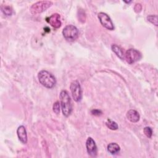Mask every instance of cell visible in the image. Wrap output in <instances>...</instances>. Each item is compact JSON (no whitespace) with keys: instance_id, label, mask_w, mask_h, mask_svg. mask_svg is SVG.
I'll use <instances>...</instances> for the list:
<instances>
[{"instance_id":"1","label":"cell","mask_w":158,"mask_h":158,"mask_svg":"<svg viewBox=\"0 0 158 158\" xmlns=\"http://www.w3.org/2000/svg\"><path fill=\"white\" fill-rule=\"evenodd\" d=\"M59 98L62 113L64 115H65V117H68L70 115L72 110V106L70 97L67 91L62 90L60 93Z\"/></svg>"},{"instance_id":"2","label":"cell","mask_w":158,"mask_h":158,"mask_svg":"<svg viewBox=\"0 0 158 158\" xmlns=\"http://www.w3.org/2000/svg\"><path fill=\"white\" fill-rule=\"evenodd\" d=\"M38 78L40 83L46 88H52L56 83L54 76L46 70H41L38 73Z\"/></svg>"},{"instance_id":"3","label":"cell","mask_w":158,"mask_h":158,"mask_svg":"<svg viewBox=\"0 0 158 158\" xmlns=\"http://www.w3.org/2000/svg\"><path fill=\"white\" fill-rule=\"evenodd\" d=\"M52 4L50 1H40L34 3L30 7V12L32 14L36 15L41 13L48 9Z\"/></svg>"},{"instance_id":"4","label":"cell","mask_w":158,"mask_h":158,"mask_svg":"<svg viewBox=\"0 0 158 158\" xmlns=\"http://www.w3.org/2000/svg\"><path fill=\"white\" fill-rule=\"evenodd\" d=\"M62 34L67 41H74L78 38V30L75 26L69 25L63 29Z\"/></svg>"},{"instance_id":"5","label":"cell","mask_w":158,"mask_h":158,"mask_svg":"<svg viewBox=\"0 0 158 158\" xmlns=\"http://www.w3.org/2000/svg\"><path fill=\"white\" fill-rule=\"evenodd\" d=\"M70 91L73 99L76 102H79L82 98V89L80 83L77 80L73 81L70 84Z\"/></svg>"},{"instance_id":"6","label":"cell","mask_w":158,"mask_h":158,"mask_svg":"<svg viewBox=\"0 0 158 158\" xmlns=\"http://www.w3.org/2000/svg\"><path fill=\"white\" fill-rule=\"evenodd\" d=\"M125 58L128 64H132L141 59V54L136 49L131 48L126 51L125 54Z\"/></svg>"},{"instance_id":"7","label":"cell","mask_w":158,"mask_h":158,"mask_svg":"<svg viewBox=\"0 0 158 158\" xmlns=\"http://www.w3.org/2000/svg\"><path fill=\"white\" fill-rule=\"evenodd\" d=\"M98 17L100 21V23L104 27L110 30H113L114 29L113 23L110 18L107 14L101 12L98 14Z\"/></svg>"},{"instance_id":"8","label":"cell","mask_w":158,"mask_h":158,"mask_svg":"<svg viewBox=\"0 0 158 158\" xmlns=\"http://www.w3.org/2000/svg\"><path fill=\"white\" fill-rule=\"evenodd\" d=\"M86 147L87 152L90 156L96 157L97 156V146L92 138H88L86 142Z\"/></svg>"},{"instance_id":"9","label":"cell","mask_w":158,"mask_h":158,"mask_svg":"<svg viewBox=\"0 0 158 158\" xmlns=\"http://www.w3.org/2000/svg\"><path fill=\"white\" fill-rule=\"evenodd\" d=\"M60 16L59 14H53L50 17L46 18V21L54 28H58L61 25L60 22Z\"/></svg>"},{"instance_id":"10","label":"cell","mask_w":158,"mask_h":158,"mask_svg":"<svg viewBox=\"0 0 158 158\" xmlns=\"http://www.w3.org/2000/svg\"><path fill=\"white\" fill-rule=\"evenodd\" d=\"M17 134L19 140L23 143L26 144L27 143V134L25 127L23 125H20L17 130Z\"/></svg>"},{"instance_id":"11","label":"cell","mask_w":158,"mask_h":158,"mask_svg":"<svg viewBox=\"0 0 158 158\" xmlns=\"http://www.w3.org/2000/svg\"><path fill=\"white\" fill-rule=\"evenodd\" d=\"M127 117L130 122L133 123H136L139 121L140 116L139 113L136 110L131 109L127 112Z\"/></svg>"},{"instance_id":"12","label":"cell","mask_w":158,"mask_h":158,"mask_svg":"<svg viewBox=\"0 0 158 158\" xmlns=\"http://www.w3.org/2000/svg\"><path fill=\"white\" fill-rule=\"evenodd\" d=\"M107 151L112 154V155H115L117 154V153H118V152L120 150V146H118V144H117L115 143H111L110 144H109L107 145Z\"/></svg>"},{"instance_id":"13","label":"cell","mask_w":158,"mask_h":158,"mask_svg":"<svg viewBox=\"0 0 158 158\" xmlns=\"http://www.w3.org/2000/svg\"><path fill=\"white\" fill-rule=\"evenodd\" d=\"M112 50L121 59H123L125 58V54L123 49L117 44H112L111 46Z\"/></svg>"},{"instance_id":"14","label":"cell","mask_w":158,"mask_h":158,"mask_svg":"<svg viewBox=\"0 0 158 158\" xmlns=\"http://www.w3.org/2000/svg\"><path fill=\"white\" fill-rule=\"evenodd\" d=\"M106 126H107L109 129H110V130H117V129H118V127L117 123L115 122L112 120L110 119V118H108V119L107 120V121H106Z\"/></svg>"},{"instance_id":"15","label":"cell","mask_w":158,"mask_h":158,"mask_svg":"<svg viewBox=\"0 0 158 158\" xmlns=\"http://www.w3.org/2000/svg\"><path fill=\"white\" fill-rule=\"evenodd\" d=\"M1 10L3 12V13L7 16L11 15V14L12 13V10L11 7L9 6H1Z\"/></svg>"},{"instance_id":"16","label":"cell","mask_w":158,"mask_h":158,"mask_svg":"<svg viewBox=\"0 0 158 158\" xmlns=\"http://www.w3.org/2000/svg\"><path fill=\"white\" fill-rule=\"evenodd\" d=\"M147 19L156 26H157V16L156 15H149L147 17Z\"/></svg>"},{"instance_id":"17","label":"cell","mask_w":158,"mask_h":158,"mask_svg":"<svg viewBox=\"0 0 158 158\" xmlns=\"http://www.w3.org/2000/svg\"><path fill=\"white\" fill-rule=\"evenodd\" d=\"M53 111L56 114H58L60 112V103L59 101H56L55 103L53 104Z\"/></svg>"},{"instance_id":"18","label":"cell","mask_w":158,"mask_h":158,"mask_svg":"<svg viewBox=\"0 0 158 158\" xmlns=\"http://www.w3.org/2000/svg\"><path fill=\"white\" fill-rule=\"evenodd\" d=\"M144 133L147 137L151 138L152 135V130L149 127H146L144 128Z\"/></svg>"},{"instance_id":"19","label":"cell","mask_w":158,"mask_h":158,"mask_svg":"<svg viewBox=\"0 0 158 158\" xmlns=\"http://www.w3.org/2000/svg\"><path fill=\"white\" fill-rule=\"evenodd\" d=\"M91 114L96 116H99L102 114V112L99 109H94L91 110Z\"/></svg>"}]
</instances>
